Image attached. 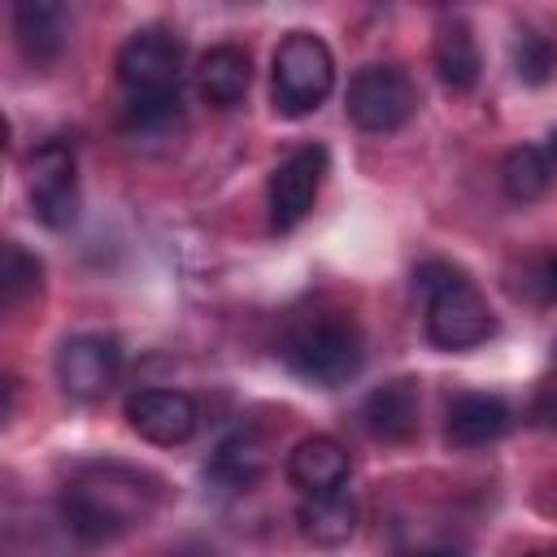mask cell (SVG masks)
I'll return each mask as SVG.
<instances>
[{
	"label": "cell",
	"instance_id": "1",
	"mask_svg": "<svg viewBox=\"0 0 557 557\" xmlns=\"http://www.w3.org/2000/svg\"><path fill=\"white\" fill-rule=\"evenodd\" d=\"M165 487L157 474L126 461H83L61 487V518L87 544H109L135 527H144Z\"/></svg>",
	"mask_w": 557,
	"mask_h": 557
},
{
	"label": "cell",
	"instance_id": "2",
	"mask_svg": "<svg viewBox=\"0 0 557 557\" xmlns=\"http://www.w3.org/2000/svg\"><path fill=\"white\" fill-rule=\"evenodd\" d=\"M278 357L309 387H344L366 366V335L344 309H305L283 326Z\"/></svg>",
	"mask_w": 557,
	"mask_h": 557
},
{
	"label": "cell",
	"instance_id": "3",
	"mask_svg": "<svg viewBox=\"0 0 557 557\" xmlns=\"http://www.w3.org/2000/svg\"><path fill=\"white\" fill-rule=\"evenodd\" d=\"M117 83L139 126L170 122L183 91V39L165 26H144L117 48Z\"/></svg>",
	"mask_w": 557,
	"mask_h": 557
},
{
	"label": "cell",
	"instance_id": "4",
	"mask_svg": "<svg viewBox=\"0 0 557 557\" xmlns=\"http://www.w3.org/2000/svg\"><path fill=\"white\" fill-rule=\"evenodd\" d=\"M413 278L426 300V339L435 348L466 352V348H479L496 331V313L466 270H457L448 261H426V265H418Z\"/></svg>",
	"mask_w": 557,
	"mask_h": 557
},
{
	"label": "cell",
	"instance_id": "5",
	"mask_svg": "<svg viewBox=\"0 0 557 557\" xmlns=\"http://www.w3.org/2000/svg\"><path fill=\"white\" fill-rule=\"evenodd\" d=\"M335 87V57L313 30H292L270 61V100L283 117L313 113Z\"/></svg>",
	"mask_w": 557,
	"mask_h": 557
},
{
	"label": "cell",
	"instance_id": "6",
	"mask_svg": "<svg viewBox=\"0 0 557 557\" xmlns=\"http://www.w3.org/2000/svg\"><path fill=\"white\" fill-rule=\"evenodd\" d=\"M348 117L366 131V135H392L400 131L413 109H418V87L413 78L392 65V61H374V65H361L352 78H348Z\"/></svg>",
	"mask_w": 557,
	"mask_h": 557
},
{
	"label": "cell",
	"instance_id": "7",
	"mask_svg": "<svg viewBox=\"0 0 557 557\" xmlns=\"http://www.w3.org/2000/svg\"><path fill=\"white\" fill-rule=\"evenodd\" d=\"M26 196L48 231H65L78 218V165L65 139H44L26 161Z\"/></svg>",
	"mask_w": 557,
	"mask_h": 557
},
{
	"label": "cell",
	"instance_id": "8",
	"mask_svg": "<svg viewBox=\"0 0 557 557\" xmlns=\"http://www.w3.org/2000/svg\"><path fill=\"white\" fill-rule=\"evenodd\" d=\"M326 165H331V157H326L322 144H300L270 170L265 200H270V226L274 231H292L309 218V209L322 191Z\"/></svg>",
	"mask_w": 557,
	"mask_h": 557
},
{
	"label": "cell",
	"instance_id": "9",
	"mask_svg": "<svg viewBox=\"0 0 557 557\" xmlns=\"http://www.w3.org/2000/svg\"><path fill=\"white\" fill-rule=\"evenodd\" d=\"M117 370H122V348L104 331L70 335L57 348V383L74 400H100L117 383Z\"/></svg>",
	"mask_w": 557,
	"mask_h": 557
},
{
	"label": "cell",
	"instance_id": "10",
	"mask_svg": "<svg viewBox=\"0 0 557 557\" xmlns=\"http://www.w3.org/2000/svg\"><path fill=\"white\" fill-rule=\"evenodd\" d=\"M126 422L139 440L157 444V448H178L196 435L200 426V409L187 392H174V387H139L126 396Z\"/></svg>",
	"mask_w": 557,
	"mask_h": 557
},
{
	"label": "cell",
	"instance_id": "11",
	"mask_svg": "<svg viewBox=\"0 0 557 557\" xmlns=\"http://www.w3.org/2000/svg\"><path fill=\"white\" fill-rule=\"evenodd\" d=\"M418 383L413 379H387L361 400V426L383 444H405L418 431Z\"/></svg>",
	"mask_w": 557,
	"mask_h": 557
},
{
	"label": "cell",
	"instance_id": "12",
	"mask_svg": "<svg viewBox=\"0 0 557 557\" xmlns=\"http://www.w3.org/2000/svg\"><path fill=\"white\" fill-rule=\"evenodd\" d=\"M287 483L300 496L339 492L348 483V453H344V444L335 435H305L287 453Z\"/></svg>",
	"mask_w": 557,
	"mask_h": 557
},
{
	"label": "cell",
	"instance_id": "13",
	"mask_svg": "<svg viewBox=\"0 0 557 557\" xmlns=\"http://www.w3.org/2000/svg\"><path fill=\"white\" fill-rule=\"evenodd\" d=\"M513 413L500 396H487V392H461L453 405H448V422H444V435L453 448H483V444H496L505 431H509Z\"/></svg>",
	"mask_w": 557,
	"mask_h": 557
},
{
	"label": "cell",
	"instance_id": "14",
	"mask_svg": "<svg viewBox=\"0 0 557 557\" xmlns=\"http://www.w3.org/2000/svg\"><path fill=\"white\" fill-rule=\"evenodd\" d=\"M431 65L448 91H474V83L483 74V57H479L470 22H461V17L440 22L435 44H431Z\"/></svg>",
	"mask_w": 557,
	"mask_h": 557
},
{
	"label": "cell",
	"instance_id": "15",
	"mask_svg": "<svg viewBox=\"0 0 557 557\" xmlns=\"http://www.w3.org/2000/svg\"><path fill=\"white\" fill-rule=\"evenodd\" d=\"M196 83H200V96L218 109H235L244 96H248V83H252V61L244 48L235 44H218L200 57L196 65Z\"/></svg>",
	"mask_w": 557,
	"mask_h": 557
},
{
	"label": "cell",
	"instance_id": "16",
	"mask_svg": "<svg viewBox=\"0 0 557 557\" xmlns=\"http://www.w3.org/2000/svg\"><path fill=\"white\" fill-rule=\"evenodd\" d=\"M296 522H300L305 540H313L322 548H339L357 531V505H352V496L344 487L339 492H322V496H300Z\"/></svg>",
	"mask_w": 557,
	"mask_h": 557
},
{
	"label": "cell",
	"instance_id": "17",
	"mask_svg": "<svg viewBox=\"0 0 557 557\" xmlns=\"http://www.w3.org/2000/svg\"><path fill=\"white\" fill-rule=\"evenodd\" d=\"M65 9L52 4V0H22L13 9V30H17V44L30 61H48L61 52L65 44Z\"/></svg>",
	"mask_w": 557,
	"mask_h": 557
},
{
	"label": "cell",
	"instance_id": "18",
	"mask_svg": "<svg viewBox=\"0 0 557 557\" xmlns=\"http://www.w3.org/2000/svg\"><path fill=\"white\" fill-rule=\"evenodd\" d=\"M553 174H557V165H553L548 152L535 148V144L509 148L505 161H500V187H505V196H509L513 205L540 200V196L553 187Z\"/></svg>",
	"mask_w": 557,
	"mask_h": 557
},
{
	"label": "cell",
	"instance_id": "19",
	"mask_svg": "<svg viewBox=\"0 0 557 557\" xmlns=\"http://www.w3.org/2000/svg\"><path fill=\"white\" fill-rule=\"evenodd\" d=\"M222 483H231V487H244V483H252L261 470H265V444L252 435V431H235L231 440H222L218 444V453H213V466H209Z\"/></svg>",
	"mask_w": 557,
	"mask_h": 557
},
{
	"label": "cell",
	"instance_id": "20",
	"mask_svg": "<svg viewBox=\"0 0 557 557\" xmlns=\"http://www.w3.org/2000/svg\"><path fill=\"white\" fill-rule=\"evenodd\" d=\"M39 278H44V265L39 257H30L22 244H4V274H0V287H4V305H22L26 296L39 292Z\"/></svg>",
	"mask_w": 557,
	"mask_h": 557
},
{
	"label": "cell",
	"instance_id": "21",
	"mask_svg": "<svg viewBox=\"0 0 557 557\" xmlns=\"http://www.w3.org/2000/svg\"><path fill=\"white\" fill-rule=\"evenodd\" d=\"M513 70H518L522 83H544L557 70V48L544 35H535V30H518V39H513Z\"/></svg>",
	"mask_w": 557,
	"mask_h": 557
},
{
	"label": "cell",
	"instance_id": "22",
	"mask_svg": "<svg viewBox=\"0 0 557 557\" xmlns=\"http://www.w3.org/2000/svg\"><path fill=\"white\" fill-rule=\"evenodd\" d=\"M531 418H535V422H544V426H557V348H553L548 370H544V374H540V383H535Z\"/></svg>",
	"mask_w": 557,
	"mask_h": 557
},
{
	"label": "cell",
	"instance_id": "23",
	"mask_svg": "<svg viewBox=\"0 0 557 557\" xmlns=\"http://www.w3.org/2000/svg\"><path fill=\"white\" fill-rule=\"evenodd\" d=\"M527 283L535 287V300H540V305H553V300H557V252H548V257L535 265V274H531Z\"/></svg>",
	"mask_w": 557,
	"mask_h": 557
},
{
	"label": "cell",
	"instance_id": "24",
	"mask_svg": "<svg viewBox=\"0 0 557 557\" xmlns=\"http://www.w3.org/2000/svg\"><path fill=\"white\" fill-rule=\"evenodd\" d=\"M409 557H461L457 548H422V553H409Z\"/></svg>",
	"mask_w": 557,
	"mask_h": 557
},
{
	"label": "cell",
	"instance_id": "25",
	"mask_svg": "<svg viewBox=\"0 0 557 557\" xmlns=\"http://www.w3.org/2000/svg\"><path fill=\"white\" fill-rule=\"evenodd\" d=\"M544 152H548V161H553V165H557V131H553V135H548V148H544Z\"/></svg>",
	"mask_w": 557,
	"mask_h": 557
},
{
	"label": "cell",
	"instance_id": "26",
	"mask_svg": "<svg viewBox=\"0 0 557 557\" xmlns=\"http://www.w3.org/2000/svg\"><path fill=\"white\" fill-rule=\"evenodd\" d=\"M531 557H557V548H544V553H531Z\"/></svg>",
	"mask_w": 557,
	"mask_h": 557
}]
</instances>
